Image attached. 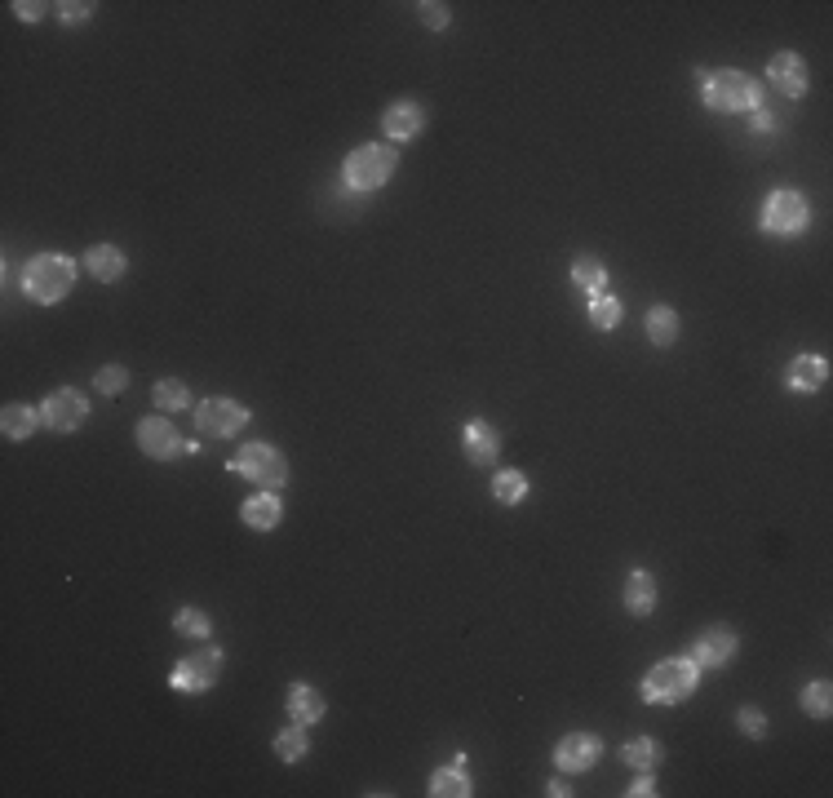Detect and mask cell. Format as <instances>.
I'll return each instance as SVG.
<instances>
[{"label": "cell", "mask_w": 833, "mask_h": 798, "mask_svg": "<svg viewBox=\"0 0 833 798\" xmlns=\"http://www.w3.org/2000/svg\"><path fill=\"white\" fill-rule=\"evenodd\" d=\"M195 426H200V435L231 439V435H240L244 426H249V408L235 404V399H226V395H213V399H204V404L195 408Z\"/></svg>", "instance_id": "ba28073f"}, {"label": "cell", "mask_w": 833, "mask_h": 798, "mask_svg": "<svg viewBox=\"0 0 833 798\" xmlns=\"http://www.w3.org/2000/svg\"><path fill=\"white\" fill-rule=\"evenodd\" d=\"M625 608H630V617H647V612L656 608V581H652V572L634 568L630 577H625Z\"/></svg>", "instance_id": "ffe728a7"}, {"label": "cell", "mask_w": 833, "mask_h": 798, "mask_svg": "<svg viewBox=\"0 0 833 798\" xmlns=\"http://www.w3.org/2000/svg\"><path fill=\"white\" fill-rule=\"evenodd\" d=\"M382 129H386V138H390V142L417 138V133L426 129V107H421V102H413V98L390 102L386 116H382Z\"/></svg>", "instance_id": "5bb4252c"}, {"label": "cell", "mask_w": 833, "mask_h": 798, "mask_svg": "<svg viewBox=\"0 0 833 798\" xmlns=\"http://www.w3.org/2000/svg\"><path fill=\"white\" fill-rule=\"evenodd\" d=\"M590 324L599 333H612L616 324H621V302L608 298V293H599V298H590Z\"/></svg>", "instance_id": "f546056e"}, {"label": "cell", "mask_w": 833, "mask_h": 798, "mask_svg": "<svg viewBox=\"0 0 833 798\" xmlns=\"http://www.w3.org/2000/svg\"><path fill=\"white\" fill-rule=\"evenodd\" d=\"M625 794H634V798H647V794H656V781H652V776L643 772L639 781H634V785H630V790H625Z\"/></svg>", "instance_id": "8d00e7d4"}, {"label": "cell", "mask_w": 833, "mask_h": 798, "mask_svg": "<svg viewBox=\"0 0 833 798\" xmlns=\"http://www.w3.org/2000/svg\"><path fill=\"white\" fill-rule=\"evenodd\" d=\"M701 683V665L692 657H670V661H656L652 670L643 674V701L647 705H678L687 701Z\"/></svg>", "instance_id": "7a4b0ae2"}, {"label": "cell", "mask_w": 833, "mask_h": 798, "mask_svg": "<svg viewBox=\"0 0 833 798\" xmlns=\"http://www.w3.org/2000/svg\"><path fill=\"white\" fill-rule=\"evenodd\" d=\"M767 80L780 89L785 98H807L811 89V76H807V58L794 54V49H785V54H776L767 63Z\"/></svg>", "instance_id": "8fae6325"}, {"label": "cell", "mask_w": 833, "mask_h": 798, "mask_svg": "<svg viewBox=\"0 0 833 798\" xmlns=\"http://www.w3.org/2000/svg\"><path fill=\"white\" fill-rule=\"evenodd\" d=\"M736 648H740V639L732 626H709L701 639L692 643V661L701 665V670H718V665H727L736 657Z\"/></svg>", "instance_id": "4fadbf2b"}, {"label": "cell", "mask_w": 833, "mask_h": 798, "mask_svg": "<svg viewBox=\"0 0 833 798\" xmlns=\"http://www.w3.org/2000/svg\"><path fill=\"white\" fill-rule=\"evenodd\" d=\"M417 18L430 27V32H444V27L452 23L448 5H439V0H421V5H417Z\"/></svg>", "instance_id": "1f68e13d"}, {"label": "cell", "mask_w": 833, "mask_h": 798, "mask_svg": "<svg viewBox=\"0 0 833 798\" xmlns=\"http://www.w3.org/2000/svg\"><path fill=\"white\" fill-rule=\"evenodd\" d=\"M829 377V360L825 355H798L794 364H789V391H820Z\"/></svg>", "instance_id": "ac0fdd59"}, {"label": "cell", "mask_w": 833, "mask_h": 798, "mask_svg": "<svg viewBox=\"0 0 833 798\" xmlns=\"http://www.w3.org/2000/svg\"><path fill=\"white\" fill-rule=\"evenodd\" d=\"M138 448L147 457H156V462H173L178 453H187V444L178 439L169 417H142L138 422Z\"/></svg>", "instance_id": "30bf717a"}, {"label": "cell", "mask_w": 833, "mask_h": 798, "mask_svg": "<svg viewBox=\"0 0 833 798\" xmlns=\"http://www.w3.org/2000/svg\"><path fill=\"white\" fill-rule=\"evenodd\" d=\"M125 386H129V373H125L120 364H107V368L98 373V391H102V395H120Z\"/></svg>", "instance_id": "836d02e7"}, {"label": "cell", "mask_w": 833, "mask_h": 798, "mask_svg": "<svg viewBox=\"0 0 833 798\" xmlns=\"http://www.w3.org/2000/svg\"><path fill=\"white\" fill-rule=\"evenodd\" d=\"M151 399H156V408H164V413H182V408L191 404V391H187V382H178V377H164V382H156Z\"/></svg>", "instance_id": "484cf974"}, {"label": "cell", "mask_w": 833, "mask_h": 798, "mask_svg": "<svg viewBox=\"0 0 833 798\" xmlns=\"http://www.w3.org/2000/svg\"><path fill=\"white\" fill-rule=\"evenodd\" d=\"M736 723H740V732L754 736V741H763V736H767V719H763V710H758V705H745V710L736 714Z\"/></svg>", "instance_id": "d6a6232c"}, {"label": "cell", "mask_w": 833, "mask_h": 798, "mask_svg": "<svg viewBox=\"0 0 833 798\" xmlns=\"http://www.w3.org/2000/svg\"><path fill=\"white\" fill-rule=\"evenodd\" d=\"M218 674H222V648L204 643V648H195L191 657H182L173 665L169 683H173V692H209L213 683H218Z\"/></svg>", "instance_id": "52a82bcc"}, {"label": "cell", "mask_w": 833, "mask_h": 798, "mask_svg": "<svg viewBox=\"0 0 833 798\" xmlns=\"http://www.w3.org/2000/svg\"><path fill=\"white\" fill-rule=\"evenodd\" d=\"M701 98L714 111H758L763 107V85L749 71L723 67V71H701Z\"/></svg>", "instance_id": "6da1fadb"}, {"label": "cell", "mask_w": 833, "mask_h": 798, "mask_svg": "<svg viewBox=\"0 0 833 798\" xmlns=\"http://www.w3.org/2000/svg\"><path fill=\"white\" fill-rule=\"evenodd\" d=\"M173 630H178L182 639H200V643H204V639H209V630H213V626H209V617H204L200 608H182L178 617H173Z\"/></svg>", "instance_id": "4dcf8cb0"}, {"label": "cell", "mask_w": 833, "mask_h": 798, "mask_svg": "<svg viewBox=\"0 0 833 798\" xmlns=\"http://www.w3.org/2000/svg\"><path fill=\"white\" fill-rule=\"evenodd\" d=\"M40 417H45L49 431H76V426H85L89 417V399L76 391V386H63V391H54L45 399V408H40Z\"/></svg>", "instance_id": "9c48e42d"}, {"label": "cell", "mask_w": 833, "mask_h": 798, "mask_svg": "<svg viewBox=\"0 0 833 798\" xmlns=\"http://www.w3.org/2000/svg\"><path fill=\"white\" fill-rule=\"evenodd\" d=\"M14 9H18V18H23V23H36V18H40V14H45V9H49V5H40V0H18V5H14Z\"/></svg>", "instance_id": "d590c367"}, {"label": "cell", "mask_w": 833, "mask_h": 798, "mask_svg": "<svg viewBox=\"0 0 833 798\" xmlns=\"http://www.w3.org/2000/svg\"><path fill=\"white\" fill-rule=\"evenodd\" d=\"M811 227V204L798 191H771L763 200V231L767 235H802Z\"/></svg>", "instance_id": "8992f818"}, {"label": "cell", "mask_w": 833, "mask_h": 798, "mask_svg": "<svg viewBox=\"0 0 833 798\" xmlns=\"http://www.w3.org/2000/svg\"><path fill=\"white\" fill-rule=\"evenodd\" d=\"M802 710L811 714V719H829V710H833V688L825 679H816V683H807L802 688Z\"/></svg>", "instance_id": "f1b7e54d"}, {"label": "cell", "mask_w": 833, "mask_h": 798, "mask_svg": "<svg viewBox=\"0 0 833 798\" xmlns=\"http://www.w3.org/2000/svg\"><path fill=\"white\" fill-rule=\"evenodd\" d=\"M430 794L435 798H470L475 794V785H470V776H466V763L439 767V772L430 776Z\"/></svg>", "instance_id": "44dd1931"}, {"label": "cell", "mask_w": 833, "mask_h": 798, "mask_svg": "<svg viewBox=\"0 0 833 798\" xmlns=\"http://www.w3.org/2000/svg\"><path fill=\"white\" fill-rule=\"evenodd\" d=\"M545 794H550V798H568L572 790H568V781H559V776H554V781L545 785Z\"/></svg>", "instance_id": "74e56055"}, {"label": "cell", "mask_w": 833, "mask_h": 798, "mask_svg": "<svg viewBox=\"0 0 833 798\" xmlns=\"http://www.w3.org/2000/svg\"><path fill=\"white\" fill-rule=\"evenodd\" d=\"M275 754H280V763H302L306 754H311V741H306L302 723H293V728H284L275 736Z\"/></svg>", "instance_id": "d4e9b609"}, {"label": "cell", "mask_w": 833, "mask_h": 798, "mask_svg": "<svg viewBox=\"0 0 833 798\" xmlns=\"http://www.w3.org/2000/svg\"><path fill=\"white\" fill-rule=\"evenodd\" d=\"M647 342L652 346H674L678 342V311L674 306H652V311H647Z\"/></svg>", "instance_id": "7402d4cb"}, {"label": "cell", "mask_w": 833, "mask_h": 798, "mask_svg": "<svg viewBox=\"0 0 833 798\" xmlns=\"http://www.w3.org/2000/svg\"><path fill=\"white\" fill-rule=\"evenodd\" d=\"M89 14H94V5H85V0H67V5H58V18H63V23H85Z\"/></svg>", "instance_id": "e575fe53"}, {"label": "cell", "mask_w": 833, "mask_h": 798, "mask_svg": "<svg viewBox=\"0 0 833 798\" xmlns=\"http://www.w3.org/2000/svg\"><path fill=\"white\" fill-rule=\"evenodd\" d=\"M125 253L116 249V244H94V249L85 253V271L94 275V280H102V284H111V280H120L125 275Z\"/></svg>", "instance_id": "d6986e66"}, {"label": "cell", "mask_w": 833, "mask_h": 798, "mask_svg": "<svg viewBox=\"0 0 833 798\" xmlns=\"http://www.w3.org/2000/svg\"><path fill=\"white\" fill-rule=\"evenodd\" d=\"M324 710H328L324 692H315L311 683H297V688L289 692V719L302 723V728H315V723L324 719Z\"/></svg>", "instance_id": "e0dca14e"}, {"label": "cell", "mask_w": 833, "mask_h": 798, "mask_svg": "<svg viewBox=\"0 0 833 798\" xmlns=\"http://www.w3.org/2000/svg\"><path fill=\"white\" fill-rule=\"evenodd\" d=\"M599 754H603V741L594 732H568L554 745V763H559L563 772H590V767L599 763Z\"/></svg>", "instance_id": "7c38bea8"}, {"label": "cell", "mask_w": 833, "mask_h": 798, "mask_svg": "<svg viewBox=\"0 0 833 798\" xmlns=\"http://www.w3.org/2000/svg\"><path fill=\"white\" fill-rule=\"evenodd\" d=\"M76 284V262L63 258V253H40L23 266V293L40 306H54L63 302Z\"/></svg>", "instance_id": "3957f363"}, {"label": "cell", "mask_w": 833, "mask_h": 798, "mask_svg": "<svg viewBox=\"0 0 833 798\" xmlns=\"http://www.w3.org/2000/svg\"><path fill=\"white\" fill-rule=\"evenodd\" d=\"M399 165V151L395 147H382V142H364V147L351 151V160H346L342 178L351 191H377L390 182V173Z\"/></svg>", "instance_id": "277c9868"}, {"label": "cell", "mask_w": 833, "mask_h": 798, "mask_svg": "<svg viewBox=\"0 0 833 798\" xmlns=\"http://www.w3.org/2000/svg\"><path fill=\"white\" fill-rule=\"evenodd\" d=\"M231 470L257 488H271V493H280V488L289 484V462H284V453L271 444H244L240 457H231Z\"/></svg>", "instance_id": "5b68a950"}, {"label": "cell", "mask_w": 833, "mask_h": 798, "mask_svg": "<svg viewBox=\"0 0 833 798\" xmlns=\"http://www.w3.org/2000/svg\"><path fill=\"white\" fill-rule=\"evenodd\" d=\"M754 129H758V133L771 129V116H767V111H754Z\"/></svg>", "instance_id": "f35d334b"}, {"label": "cell", "mask_w": 833, "mask_h": 798, "mask_svg": "<svg viewBox=\"0 0 833 798\" xmlns=\"http://www.w3.org/2000/svg\"><path fill=\"white\" fill-rule=\"evenodd\" d=\"M280 519H284V506H280V497H275L271 488H262L257 497L244 501V524H249L253 532H271V528H280Z\"/></svg>", "instance_id": "2e32d148"}, {"label": "cell", "mask_w": 833, "mask_h": 798, "mask_svg": "<svg viewBox=\"0 0 833 798\" xmlns=\"http://www.w3.org/2000/svg\"><path fill=\"white\" fill-rule=\"evenodd\" d=\"M492 497H497L501 506H519V501L528 497V479H523L519 470H497V479H492Z\"/></svg>", "instance_id": "4316f807"}, {"label": "cell", "mask_w": 833, "mask_h": 798, "mask_svg": "<svg viewBox=\"0 0 833 798\" xmlns=\"http://www.w3.org/2000/svg\"><path fill=\"white\" fill-rule=\"evenodd\" d=\"M572 284H577L581 293H590V298H599V293L608 289V266L599 258H577L572 262Z\"/></svg>", "instance_id": "603a6c76"}, {"label": "cell", "mask_w": 833, "mask_h": 798, "mask_svg": "<svg viewBox=\"0 0 833 798\" xmlns=\"http://www.w3.org/2000/svg\"><path fill=\"white\" fill-rule=\"evenodd\" d=\"M461 448H466V457H470L475 466H497V457H501V435H497V426H488L483 417H470L466 431H461Z\"/></svg>", "instance_id": "9a60e30c"}, {"label": "cell", "mask_w": 833, "mask_h": 798, "mask_svg": "<svg viewBox=\"0 0 833 798\" xmlns=\"http://www.w3.org/2000/svg\"><path fill=\"white\" fill-rule=\"evenodd\" d=\"M625 763L630 767H639V772H652L656 759H661V745L652 741V736H634V741H625Z\"/></svg>", "instance_id": "83f0119b"}, {"label": "cell", "mask_w": 833, "mask_h": 798, "mask_svg": "<svg viewBox=\"0 0 833 798\" xmlns=\"http://www.w3.org/2000/svg\"><path fill=\"white\" fill-rule=\"evenodd\" d=\"M40 422H45V417H40L36 408H27V404H9L5 413H0V431H5V439H27Z\"/></svg>", "instance_id": "cb8c5ba5"}]
</instances>
